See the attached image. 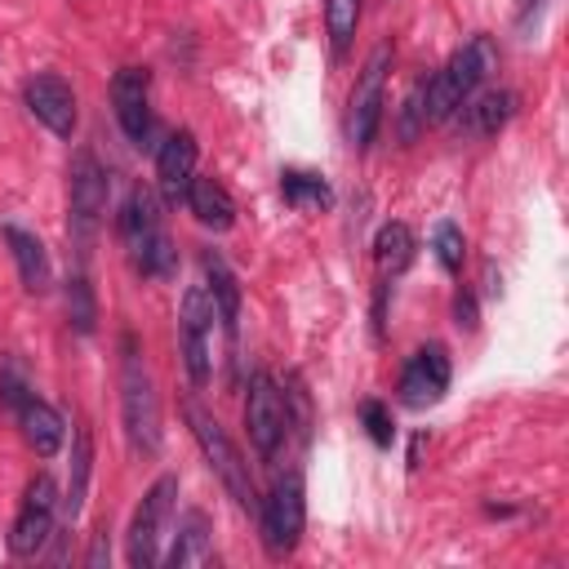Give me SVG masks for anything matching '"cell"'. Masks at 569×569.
I'll list each match as a JSON object with an SVG mask.
<instances>
[{
    "label": "cell",
    "mask_w": 569,
    "mask_h": 569,
    "mask_svg": "<svg viewBox=\"0 0 569 569\" xmlns=\"http://www.w3.org/2000/svg\"><path fill=\"white\" fill-rule=\"evenodd\" d=\"M356 22H360V0H329L325 4V27H329V40H333V53L342 58L351 36H356Z\"/></svg>",
    "instance_id": "cell-26"
},
{
    "label": "cell",
    "mask_w": 569,
    "mask_h": 569,
    "mask_svg": "<svg viewBox=\"0 0 569 569\" xmlns=\"http://www.w3.org/2000/svg\"><path fill=\"white\" fill-rule=\"evenodd\" d=\"M498 71V44L489 36H471L431 80H427V124H445L489 76Z\"/></svg>",
    "instance_id": "cell-2"
},
{
    "label": "cell",
    "mask_w": 569,
    "mask_h": 569,
    "mask_svg": "<svg viewBox=\"0 0 569 569\" xmlns=\"http://www.w3.org/2000/svg\"><path fill=\"white\" fill-rule=\"evenodd\" d=\"M22 102H27V111H31L49 133H58V138H71V133H76V93H71V84H67L58 71H36V76H27Z\"/></svg>",
    "instance_id": "cell-14"
},
{
    "label": "cell",
    "mask_w": 569,
    "mask_h": 569,
    "mask_svg": "<svg viewBox=\"0 0 569 569\" xmlns=\"http://www.w3.org/2000/svg\"><path fill=\"white\" fill-rule=\"evenodd\" d=\"M213 320H218V307H213L209 289L191 284L182 293V307H178V347H182V365H187L191 387H204L213 373Z\"/></svg>",
    "instance_id": "cell-8"
},
{
    "label": "cell",
    "mask_w": 569,
    "mask_h": 569,
    "mask_svg": "<svg viewBox=\"0 0 569 569\" xmlns=\"http://www.w3.org/2000/svg\"><path fill=\"white\" fill-rule=\"evenodd\" d=\"M67 320L76 333H93V325H98V298H93V284L84 271L67 276Z\"/></svg>",
    "instance_id": "cell-25"
},
{
    "label": "cell",
    "mask_w": 569,
    "mask_h": 569,
    "mask_svg": "<svg viewBox=\"0 0 569 569\" xmlns=\"http://www.w3.org/2000/svg\"><path fill=\"white\" fill-rule=\"evenodd\" d=\"M9 409H13V418H18L22 436H27V445H31L40 458H53V453L62 449V440H67V422H62V413H58L49 400H40V396L27 387Z\"/></svg>",
    "instance_id": "cell-16"
},
{
    "label": "cell",
    "mask_w": 569,
    "mask_h": 569,
    "mask_svg": "<svg viewBox=\"0 0 569 569\" xmlns=\"http://www.w3.org/2000/svg\"><path fill=\"white\" fill-rule=\"evenodd\" d=\"M280 196H284V204H311V209H329L333 204V191H329V182L325 178H316V173H302V169H284L280 173Z\"/></svg>",
    "instance_id": "cell-24"
},
{
    "label": "cell",
    "mask_w": 569,
    "mask_h": 569,
    "mask_svg": "<svg viewBox=\"0 0 569 569\" xmlns=\"http://www.w3.org/2000/svg\"><path fill=\"white\" fill-rule=\"evenodd\" d=\"M373 262L387 276H400L413 262V231L405 222H382L378 236H373Z\"/></svg>",
    "instance_id": "cell-23"
},
{
    "label": "cell",
    "mask_w": 569,
    "mask_h": 569,
    "mask_svg": "<svg viewBox=\"0 0 569 569\" xmlns=\"http://www.w3.org/2000/svg\"><path fill=\"white\" fill-rule=\"evenodd\" d=\"M427 80H418L413 89H409V98H405V107H400V138L405 142H413L418 138V129H427Z\"/></svg>",
    "instance_id": "cell-28"
},
{
    "label": "cell",
    "mask_w": 569,
    "mask_h": 569,
    "mask_svg": "<svg viewBox=\"0 0 569 569\" xmlns=\"http://www.w3.org/2000/svg\"><path fill=\"white\" fill-rule=\"evenodd\" d=\"M0 240H4V244H9V253H13V267H18L22 289H27V293H44V289H49V280H53V267H49L44 244H40L31 231L13 227V222H4V227H0Z\"/></svg>",
    "instance_id": "cell-19"
},
{
    "label": "cell",
    "mask_w": 569,
    "mask_h": 569,
    "mask_svg": "<svg viewBox=\"0 0 569 569\" xmlns=\"http://www.w3.org/2000/svg\"><path fill=\"white\" fill-rule=\"evenodd\" d=\"M196 156H200V147H196L191 129H178V133H169L160 142V151H156V182H160V196L169 204L187 200V187L196 178Z\"/></svg>",
    "instance_id": "cell-15"
},
{
    "label": "cell",
    "mask_w": 569,
    "mask_h": 569,
    "mask_svg": "<svg viewBox=\"0 0 569 569\" xmlns=\"http://www.w3.org/2000/svg\"><path fill=\"white\" fill-rule=\"evenodd\" d=\"M244 427H249V445H253L262 458H271V453L284 445V436H289V391H280V382H276L267 369H258V373L249 378Z\"/></svg>",
    "instance_id": "cell-9"
},
{
    "label": "cell",
    "mask_w": 569,
    "mask_h": 569,
    "mask_svg": "<svg viewBox=\"0 0 569 569\" xmlns=\"http://www.w3.org/2000/svg\"><path fill=\"white\" fill-rule=\"evenodd\" d=\"M107 169L98 164V156L89 147H80L71 156V169H67V231H71V244H76V258L84 262L89 249H93V236L102 227V213H107Z\"/></svg>",
    "instance_id": "cell-4"
},
{
    "label": "cell",
    "mask_w": 569,
    "mask_h": 569,
    "mask_svg": "<svg viewBox=\"0 0 569 569\" xmlns=\"http://www.w3.org/2000/svg\"><path fill=\"white\" fill-rule=\"evenodd\" d=\"M62 498H58V485L49 471L31 476L27 489H22V507L13 516V529H9V551L13 556H40V547L53 538V516H58Z\"/></svg>",
    "instance_id": "cell-10"
},
{
    "label": "cell",
    "mask_w": 569,
    "mask_h": 569,
    "mask_svg": "<svg viewBox=\"0 0 569 569\" xmlns=\"http://www.w3.org/2000/svg\"><path fill=\"white\" fill-rule=\"evenodd\" d=\"M453 325L467 329V333L480 325V307H476V293H471V289H458V293H453Z\"/></svg>",
    "instance_id": "cell-30"
},
{
    "label": "cell",
    "mask_w": 569,
    "mask_h": 569,
    "mask_svg": "<svg viewBox=\"0 0 569 569\" xmlns=\"http://www.w3.org/2000/svg\"><path fill=\"white\" fill-rule=\"evenodd\" d=\"M431 249H436V258H440L445 271H458L462 258H467V240H462V231H458L453 222H436V231H431Z\"/></svg>",
    "instance_id": "cell-27"
},
{
    "label": "cell",
    "mask_w": 569,
    "mask_h": 569,
    "mask_svg": "<svg viewBox=\"0 0 569 569\" xmlns=\"http://www.w3.org/2000/svg\"><path fill=\"white\" fill-rule=\"evenodd\" d=\"M387 71H391V49L378 44L360 76H356V89H351V107H347V133L356 147H369L373 133H378V120H382V93H387Z\"/></svg>",
    "instance_id": "cell-11"
},
{
    "label": "cell",
    "mask_w": 569,
    "mask_h": 569,
    "mask_svg": "<svg viewBox=\"0 0 569 569\" xmlns=\"http://www.w3.org/2000/svg\"><path fill=\"white\" fill-rule=\"evenodd\" d=\"M160 560L173 565V569H196V565H209L213 560V525H209V516L200 507H191V511L178 516L173 542H169V551Z\"/></svg>",
    "instance_id": "cell-17"
},
{
    "label": "cell",
    "mask_w": 569,
    "mask_h": 569,
    "mask_svg": "<svg viewBox=\"0 0 569 569\" xmlns=\"http://www.w3.org/2000/svg\"><path fill=\"white\" fill-rule=\"evenodd\" d=\"M111 107L133 147H151L156 120H151V76L147 67H120L111 76Z\"/></svg>",
    "instance_id": "cell-12"
},
{
    "label": "cell",
    "mask_w": 569,
    "mask_h": 569,
    "mask_svg": "<svg viewBox=\"0 0 569 569\" xmlns=\"http://www.w3.org/2000/svg\"><path fill=\"white\" fill-rule=\"evenodd\" d=\"M449 378H453V365H449V351L440 342H427L418 347L405 369H400V400L409 409H427L436 405L445 391H449Z\"/></svg>",
    "instance_id": "cell-13"
},
{
    "label": "cell",
    "mask_w": 569,
    "mask_h": 569,
    "mask_svg": "<svg viewBox=\"0 0 569 569\" xmlns=\"http://www.w3.org/2000/svg\"><path fill=\"white\" fill-rule=\"evenodd\" d=\"M258 516H262L267 556H276V560L293 556L298 542H302V525H307V489H302V476L298 471L276 476V485L258 502Z\"/></svg>",
    "instance_id": "cell-6"
},
{
    "label": "cell",
    "mask_w": 569,
    "mask_h": 569,
    "mask_svg": "<svg viewBox=\"0 0 569 569\" xmlns=\"http://www.w3.org/2000/svg\"><path fill=\"white\" fill-rule=\"evenodd\" d=\"M187 422H191V436H196V445H200V453H204V462L213 467V476L222 480V489L236 498V507H244V511H258V489H253V476H249V462H244V453L236 449V440L227 436V427L209 413V409H200L196 400H187Z\"/></svg>",
    "instance_id": "cell-5"
},
{
    "label": "cell",
    "mask_w": 569,
    "mask_h": 569,
    "mask_svg": "<svg viewBox=\"0 0 569 569\" xmlns=\"http://www.w3.org/2000/svg\"><path fill=\"white\" fill-rule=\"evenodd\" d=\"M200 227H213V231H227L236 222V200L231 191L218 182V178H191L187 187V200H182Z\"/></svg>",
    "instance_id": "cell-20"
},
{
    "label": "cell",
    "mask_w": 569,
    "mask_h": 569,
    "mask_svg": "<svg viewBox=\"0 0 569 569\" xmlns=\"http://www.w3.org/2000/svg\"><path fill=\"white\" fill-rule=\"evenodd\" d=\"M120 240L129 249V262L138 276H173L178 267V249L160 222V209H156V196L147 187H133L129 200H124V213H120Z\"/></svg>",
    "instance_id": "cell-3"
},
{
    "label": "cell",
    "mask_w": 569,
    "mask_h": 569,
    "mask_svg": "<svg viewBox=\"0 0 569 569\" xmlns=\"http://www.w3.org/2000/svg\"><path fill=\"white\" fill-rule=\"evenodd\" d=\"M107 560H111V542H107V525H102V529L93 533V547H89V556H84V565H89V569H102Z\"/></svg>",
    "instance_id": "cell-31"
},
{
    "label": "cell",
    "mask_w": 569,
    "mask_h": 569,
    "mask_svg": "<svg viewBox=\"0 0 569 569\" xmlns=\"http://www.w3.org/2000/svg\"><path fill=\"white\" fill-rule=\"evenodd\" d=\"M173 498H178V476H160L142 493V502L133 507V520H129V533H124V560L133 569L160 565V542H164V529H169V516H173Z\"/></svg>",
    "instance_id": "cell-7"
},
{
    "label": "cell",
    "mask_w": 569,
    "mask_h": 569,
    "mask_svg": "<svg viewBox=\"0 0 569 569\" xmlns=\"http://www.w3.org/2000/svg\"><path fill=\"white\" fill-rule=\"evenodd\" d=\"M120 413L133 453L151 458L160 449V396L133 333H120Z\"/></svg>",
    "instance_id": "cell-1"
},
{
    "label": "cell",
    "mask_w": 569,
    "mask_h": 569,
    "mask_svg": "<svg viewBox=\"0 0 569 569\" xmlns=\"http://www.w3.org/2000/svg\"><path fill=\"white\" fill-rule=\"evenodd\" d=\"M360 422H365V431H369L373 445H382V449L391 445L396 427H391V409L382 400H360Z\"/></svg>",
    "instance_id": "cell-29"
},
{
    "label": "cell",
    "mask_w": 569,
    "mask_h": 569,
    "mask_svg": "<svg viewBox=\"0 0 569 569\" xmlns=\"http://www.w3.org/2000/svg\"><path fill=\"white\" fill-rule=\"evenodd\" d=\"M89 467H93V440H89V427H76V436H71V480H67V498H62L67 533H71V525L80 520L84 489H89Z\"/></svg>",
    "instance_id": "cell-22"
},
{
    "label": "cell",
    "mask_w": 569,
    "mask_h": 569,
    "mask_svg": "<svg viewBox=\"0 0 569 569\" xmlns=\"http://www.w3.org/2000/svg\"><path fill=\"white\" fill-rule=\"evenodd\" d=\"M200 267H204V280H209L204 289H209V298H213V307H218L222 329L236 333V325H240V284H236V271H231L213 249L200 253Z\"/></svg>",
    "instance_id": "cell-21"
},
{
    "label": "cell",
    "mask_w": 569,
    "mask_h": 569,
    "mask_svg": "<svg viewBox=\"0 0 569 569\" xmlns=\"http://www.w3.org/2000/svg\"><path fill=\"white\" fill-rule=\"evenodd\" d=\"M516 93L511 89H476L453 116L467 124V133H476V138H493L511 116H516Z\"/></svg>",
    "instance_id": "cell-18"
}]
</instances>
